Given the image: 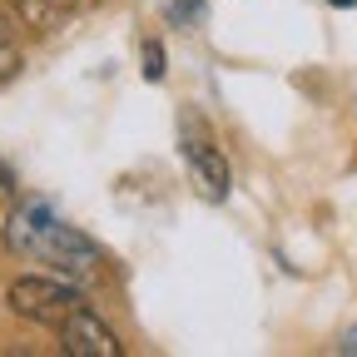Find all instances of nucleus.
<instances>
[{"instance_id":"obj_1","label":"nucleus","mask_w":357,"mask_h":357,"mask_svg":"<svg viewBox=\"0 0 357 357\" xmlns=\"http://www.w3.org/2000/svg\"><path fill=\"white\" fill-rule=\"evenodd\" d=\"M6 248L20 253V258H40V263L60 268V273H89V268H100V243L84 238L75 223L55 218V208L45 199H25V204L10 208Z\"/></svg>"},{"instance_id":"obj_2","label":"nucleus","mask_w":357,"mask_h":357,"mask_svg":"<svg viewBox=\"0 0 357 357\" xmlns=\"http://www.w3.org/2000/svg\"><path fill=\"white\" fill-rule=\"evenodd\" d=\"M6 303L15 318H30V323H45V328H60L75 307H84L79 288H70L65 278H40V273H25L6 288Z\"/></svg>"},{"instance_id":"obj_3","label":"nucleus","mask_w":357,"mask_h":357,"mask_svg":"<svg viewBox=\"0 0 357 357\" xmlns=\"http://www.w3.org/2000/svg\"><path fill=\"white\" fill-rule=\"evenodd\" d=\"M60 347L70 357H119L124 342L114 337V328L100 318V312H89V307H75L70 318L60 323Z\"/></svg>"},{"instance_id":"obj_4","label":"nucleus","mask_w":357,"mask_h":357,"mask_svg":"<svg viewBox=\"0 0 357 357\" xmlns=\"http://www.w3.org/2000/svg\"><path fill=\"white\" fill-rule=\"evenodd\" d=\"M178 154H184L194 184L204 189V199H229L234 189V174H229V159H223L204 134H184V144H178Z\"/></svg>"},{"instance_id":"obj_5","label":"nucleus","mask_w":357,"mask_h":357,"mask_svg":"<svg viewBox=\"0 0 357 357\" xmlns=\"http://www.w3.org/2000/svg\"><path fill=\"white\" fill-rule=\"evenodd\" d=\"M139 60H144V65H139V70H144V79H154V84H159V79L169 75V65H164V45H159V40H149V45H144V55H139Z\"/></svg>"},{"instance_id":"obj_6","label":"nucleus","mask_w":357,"mask_h":357,"mask_svg":"<svg viewBox=\"0 0 357 357\" xmlns=\"http://www.w3.org/2000/svg\"><path fill=\"white\" fill-rule=\"evenodd\" d=\"M208 10V0H174V20H184V25H199Z\"/></svg>"},{"instance_id":"obj_7","label":"nucleus","mask_w":357,"mask_h":357,"mask_svg":"<svg viewBox=\"0 0 357 357\" xmlns=\"http://www.w3.org/2000/svg\"><path fill=\"white\" fill-rule=\"evenodd\" d=\"M20 70V50H15V45H0V79H10Z\"/></svg>"},{"instance_id":"obj_8","label":"nucleus","mask_w":357,"mask_h":357,"mask_svg":"<svg viewBox=\"0 0 357 357\" xmlns=\"http://www.w3.org/2000/svg\"><path fill=\"white\" fill-rule=\"evenodd\" d=\"M0 45H15V15L0 10Z\"/></svg>"},{"instance_id":"obj_9","label":"nucleus","mask_w":357,"mask_h":357,"mask_svg":"<svg viewBox=\"0 0 357 357\" xmlns=\"http://www.w3.org/2000/svg\"><path fill=\"white\" fill-rule=\"evenodd\" d=\"M15 194V174H10V164L0 159V199H10Z\"/></svg>"},{"instance_id":"obj_10","label":"nucleus","mask_w":357,"mask_h":357,"mask_svg":"<svg viewBox=\"0 0 357 357\" xmlns=\"http://www.w3.org/2000/svg\"><path fill=\"white\" fill-rule=\"evenodd\" d=\"M342 352H357V328H352V333L342 337Z\"/></svg>"},{"instance_id":"obj_11","label":"nucleus","mask_w":357,"mask_h":357,"mask_svg":"<svg viewBox=\"0 0 357 357\" xmlns=\"http://www.w3.org/2000/svg\"><path fill=\"white\" fill-rule=\"evenodd\" d=\"M328 6H337V10H352V6H357V0H328Z\"/></svg>"}]
</instances>
